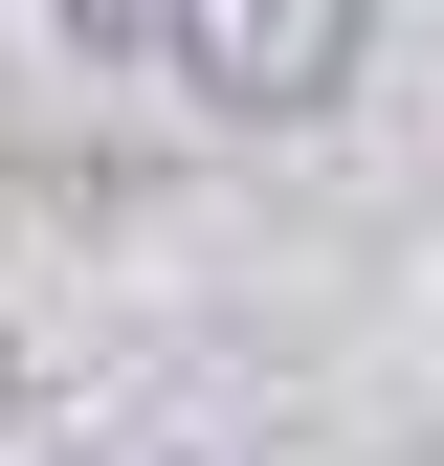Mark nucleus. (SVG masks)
Segmentation results:
<instances>
[{
	"instance_id": "nucleus-1",
	"label": "nucleus",
	"mask_w": 444,
	"mask_h": 466,
	"mask_svg": "<svg viewBox=\"0 0 444 466\" xmlns=\"http://www.w3.org/2000/svg\"><path fill=\"white\" fill-rule=\"evenodd\" d=\"M156 67H178L200 111H333L356 89V0H156Z\"/></svg>"
}]
</instances>
